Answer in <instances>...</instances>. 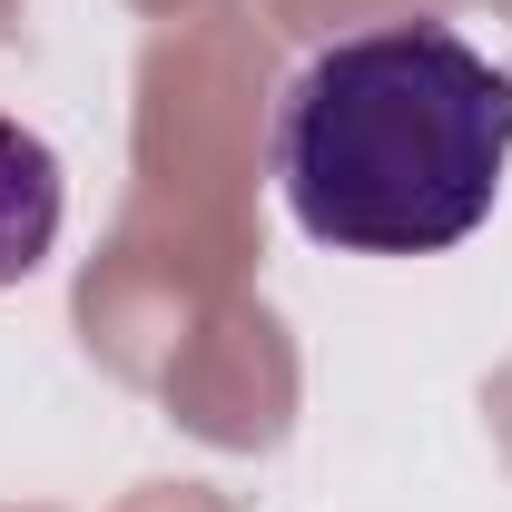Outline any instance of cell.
Returning <instances> with one entry per match:
<instances>
[{
    "label": "cell",
    "mask_w": 512,
    "mask_h": 512,
    "mask_svg": "<svg viewBox=\"0 0 512 512\" xmlns=\"http://www.w3.org/2000/svg\"><path fill=\"white\" fill-rule=\"evenodd\" d=\"M512 168V69L453 20H375L325 40L276 109L286 217L345 256L463 247Z\"/></svg>",
    "instance_id": "cell-1"
},
{
    "label": "cell",
    "mask_w": 512,
    "mask_h": 512,
    "mask_svg": "<svg viewBox=\"0 0 512 512\" xmlns=\"http://www.w3.org/2000/svg\"><path fill=\"white\" fill-rule=\"evenodd\" d=\"M60 207H69L60 148L0 109V286H30V276L50 266V247H60Z\"/></svg>",
    "instance_id": "cell-2"
}]
</instances>
